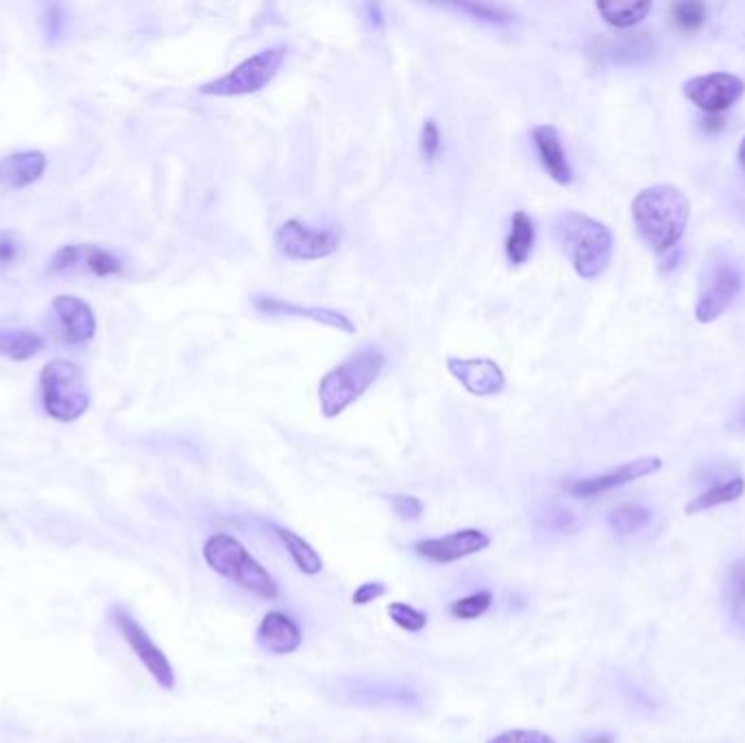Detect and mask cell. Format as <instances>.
Returning <instances> with one entry per match:
<instances>
[{"instance_id": "27", "label": "cell", "mask_w": 745, "mask_h": 743, "mask_svg": "<svg viewBox=\"0 0 745 743\" xmlns=\"http://www.w3.org/2000/svg\"><path fill=\"white\" fill-rule=\"evenodd\" d=\"M654 521V510L641 506V504H624L617 506L613 513L608 515V528L613 530L619 537H630L645 530Z\"/></svg>"}, {"instance_id": "12", "label": "cell", "mask_w": 745, "mask_h": 743, "mask_svg": "<svg viewBox=\"0 0 745 743\" xmlns=\"http://www.w3.org/2000/svg\"><path fill=\"white\" fill-rule=\"evenodd\" d=\"M743 279L735 266L728 262H717L702 284L700 299L695 303V319L700 323H713L719 319L730 303L741 292Z\"/></svg>"}, {"instance_id": "9", "label": "cell", "mask_w": 745, "mask_h": 743, "mask_svg": "<svg viewBox=\"0 0 745 743\" xmlns=\"http://www.w3.org/2000/svg\"><path fill=\"white\" fill-rule=\"evenodd\" d=\"M682 94L706 114H722L745 94V81L730 72H713L682 83Z\"/></svg>"}, {"instance_id": "31", "label": "cell", "mask_w": 745, "mask_h": 743, "mask_svg": "<svg viewBox=\"0 0 745 743\" xmlns=\"http://www.w3.org/2000/svg\"><path fill=\"white\" fill-rule=\"evenodd\" d=\"M669 11L671 18L676 22V27L687 33L698 31L706 20V7L702 3H693V0H687V3H674L669 7Z\"/></svg>"}, {"instance_id": "2", "label": "cell", "mask_w": 745, "mask_h": 743, "mask_svg": "<svg viewBox=\"0 0 745 743\" xmlns=\"http://www.w3.org/2000/svg\"><path fill=\"white\" fill-rule=\"evenodd\" d=\"M386 367V356L380 347H364L329 371L319 384L321 412L336 419L369 391Z\"/></svg>"}, {"instance_id": "23", "label": "cell", "mask_w": 745, "mask_h": 743, "mask_svg": "<svg viewBox=\"0 0 745 743\" xmlns=\"http://www.w3.org/2000/svg\"><path fill=\"white\" fill-rule=\"evenodd\" d=\"M724 602L732 624L745 632V556L732 560L726 569Z\"/></svg>"}, {"instance_id": "21", "label": "cell", "mask_w": 745, "mask_h": 743, "mask_svg": "<svg viewBox=\"0 0 745 743\" xmlns=\"http://www.w3.org/2000/svg\"><path fill=\"white\" fill-rule=\"evenodd\" d=\"M536 242V227L532 216L523 210L512 214V229L506 240V260L510 266H523L530 260Z\"/></svg>"}, {"instance_id": "25", "label": "cell", "mask_w": 745, "mask_h": 743, "mask_svg": "<svg viewBox=\"0 0 745 743\" xmlns=\"http://www.w3.org/2000/svg\"><path fill=\"white\" fill-rule=\"evenodd\" d=\"M273 532L277 534V539L284 543L288 556L292 558V563L297 565V569L305 576H316L323 571V558L321 554L314 550V547L299 537L297 532H292L282 526H273Z\"/></svg>"}, {"instance_id": "10", "label": "cell", "mask_w": 745, "mask_h": 743, "mask_svg": "<svg viewBox=\"0 0 745 743\" xmlns=\"http://www.w3.org/2000/svg\"><path fill=\"white\" fill-rule=\"evenodd\" d=\"M46 271L51 275L114 277L125 269L120 258L99 245H66L55 251Z\"/></svg>"}, {"instance_id": "39", "label": "cell", "mask_w": 745, "mask_h": 743, "mask_svg": "<svg viewBox=\"0 0 745 743\" xmlns=\"http://www.w3.org/2000/svg\"><path fill=\"white\" fill-rule=\"evenodd\" d=\"M615 735L613 733H593V735H584L580 739V743H615Z\"/></svg>"}, {"instance_id": "26", "label": "cell", "mask_w": 745, "mask_h": 743, "mask_svg": "<svg viewBox=\"0 0 745 743\" xmlns=\"http://www.w3.org/2000/svg\"><path fill=\"white\" fill-rule=\"evenodd\" d=\"M44 347V336L33 330H0V356L7 360L27 362L40 356Z\"/></svg>"}, {"instance_id": "18", "label": "cell", "mask_w": 745, "mask_h": 743, "mask_svg": "<svg viewBox=\"0 0 745 743\" xmlns=\"http://www.w3.org/2000/svg\"><path fill=\"white\" fill-rule=\"evenodd\" d=\"M253 306L268 316H297V319H310V321L327 325V327H332V330L345 332V334L356 332V325H353V321L347 314L329 310V308H308V306L303 308V306H297V303H290L277 297H266V295L255 297Z\"/></svg>"}, {"instance_id": "33", "label": "cell", "mask_w": 745, "mask_h": 743, "mask_svg": "<svg viewBox=\"0 0 745 743\" xmlns=\"http://www.w3.org/2000/svg\"><path fill=\"white\" fill-rule=\"evenodd\" d=\"M24 245L16 231H0V271H7L22 260Z\"/></svg>"}, {"instance_id": "19", "label": "cell", "mask_w": 745, "mask_h": 743, "mask_svg": "<svg viewBox=\"0 0 745 743\" xmlns=\"http://www.w3.org/2000/svg\"><path fill=\"white\" fill-rule=\"evenodd\" d=\"M654 40L647 33H624L617 38L602 40L597 55L617 66H632L647 62L654 55Z\"/></svg>"}, {"instance_id": "3", "label": "cell", "mask_w": 745, "mask_h": 743, "mask_svg": "<svg viewBox=\"0 0 745 743\" xmlns=\"http://www.w3.org/2000/svg\"><path fill=\"white\" fill-rule=\"evenodd\" d=\"M556 238L582 279L600 277L613 258V231L580 212L556 218Z\"/></svg>"}, {"instance_id": "1", "label": "cell", "mask_w": 745, "mask_h": 743, "mask_svg": "<svg viewBox=\"0 0 745 743\" xmlns=\"http://www.w3.org/2000/svg\"><path fill=\"white\" fill-rule=\"evenodd\" d=\"M691 203L676 186L661 184L641 190L632 201V221L647 247L667 253L682 240L689 225Z\"/></svg>"}, {"instance_id": "37", "label": "cell", "mask_w": 745, "mask_h": 743, "mask_svg": "<svg viewBox=\"0 0 745 743\" xmlns=\"http://www.w3.org/2000/svg\"><path fill=\"white\" fill-rule=\"evenodd\" d=\"M44 22H46V38L51 40V42L59 40L61 35H64L66 24H68V18H66L64 7H61V5H51V7H46Z\"/></svg>"}, {"instance_id": "16", "label": "cell", "mask_w": 745, "mask_h": 743, "mask_svg": "<svg viewBox=\"0 0 745 743\" xmlns=\"http://www.w3.org/2000/svg\"><path fill=\"white\" fill-rule=\"evenodd\" d=\"M53 310L70 345H88L94 338L96 316L83 299L75 295H57L53 299Z\"/></svg>"}, {"instance_id": "8", "label": "cell", "mask_w": 745, "mask_h": 743, "mask_svg": "<svg viewBox=\"0 0 745 743\" xmlns=\"http://www.w3.org/2000/svg\"><path fill=\"white\" fill-rule=\"evenodd\" d=\"M112 621L118 628L120 637L125 639V643L131 648V652L138 656V661L146 667V672L153 676V680L166 691H173L177 685V676H175V667L168 661V656L164 650L157 645L149 632L142 628L140 621L127 613L125 608L114 606L112 608Z\"/></svg>"}, {"instance_id": "15", "label": "cell", "mask_w": 745, "mask_h": 743, "mask_svg": "<svg viewBox=\"0 0 745 743\" xmlns=\"http://www.w3.org/2000/svg\"><path fill=\"white\" fill-rule=\"evenodd\" d=\"M258 645L273 656L295 654L303 645V630L284 611H268L258 626Z\"/></svg>"}, {"instance_id": "13", "label": "cell", "mask_w": 745, "mask_h": 743, "mask_svg": "<svg viewBox=\"0 0 745 743\" xmlns=\"http://www.w3.org/2000/svg\"><path fill=\"white\" fill-rule=\"evenodd\" d=\"M663 469V460L658 456H645L630 460L626 465H619L617 469H610L602 475H593V478H584V480H571L565 484V491L571 497L578 499H591L597 495H604L608 491H615L619 486H626L630 482H637L641 478H647L656 471Z\"/></svg>"}, {"instance_id": "29", "label": "cell", "mask_w": 745, "mask_h": 743, "mask_svg": "<svg viewBox=\"0 0 745 743\" xmlns=\"http://www.w3.org/2000/svg\"><path fill=\"white\" fill-rule=\"evenodd\" d=\"M493 606V593L484 589V591H475L464 595V598H458L456 602L449 604V615L460 621H473L484 617Z\"/></svg>"}, {"instance_id": "41", "label": "cell", "mask_w": 745, "mask_h": 743, "mask_svg": "<svg viewBox=\"0 0 745 743\" xmlns=\"http://www.w3.org/2000/svg\"><path fill=\"white\" fill-rule=\"evenodd\" d=\"M739 425H741V428L745 430V408H743L741 414H739Z\"/></svg>"}, {"instance_id": "6", "label": "cell", "mask_w": 745, "mask_h": 743, "mask_svg": "<svg viewBox=\"0 0 745 743\" xmlns=\"http://www.w3.org/2000/svg\"><path fill=\"white\" fill-rule=\"evenodd\" d=\"M286 46H271L251 55L227 75L203 83L199 92L205 96H249L264 90L286 62Z\"/></svg>"}, {"instance_id": "7", "label": "cell", "mask_w": 745, "mask_h": 743, "mask_svg": "<svg viewBox=\"0 0 745 743\" xmlns=\"http://www.w3.org/2000/svg\"><path fill=\"white\" fill-rule=\"evenodd\" d=\"M340 238L343 236L336 227H312L299 218H292L275 231V247L288 260L312 262L336 253Z\"/></svg>"}, {"instance_id": "36", "label": "cell", "mask_w": 745, "mask_h": 743, "mask_svg": "<svg viewBox=\"0 0 745 743\" xmlns=\"http://www.w3.org/2000/svg\"><path fill=\"white\" fill-rule=\"evenodd\" d=\"M390 506H393L395 513L406 521H419L425 510L421 499L414 495H393L390 497Z\"/></svg>"}, {"instance_id": "11", "label": "cell", "mask_w": 745, "mask_h": 743, "mask_svg": "<svg viewBox=\"0 0 745 743\" xmlns=\"http://www.w3.org/2000/svg\"><path fill=\"white\" fill-rule=\"evenodd\" d=\"M491 547V537L484 530L478 528H464L456 530L445 537L436 539H421L412 545V552L419 558L434 565H451L458 560L480 554Z\"/></svg>"}, {"instance_id": "32", "label": "cell", "mask_w": 745, "mask_h": 743, "mask_svg": "<svg viewBox=\"0 0 745 743\" xmlns=\"http://www.w3.org/2000/svg\"><path fill=\"white\" fill-rule=\"evenodd\" d=\"M449 7L464 11V14H469L471 18L488 22V24H510L512 22V16L506 9L488 5V3H454Z\"/></svg>"}, {"instance_id": "28", "label": "cell", "mask_w": 745, "mask_h": 743, "mask_svg": "<svg viewBox=\"0 0 745 743\" xmlns=\"http://www.w3.org/2000/svg\"><path fill=\"white\" fill-rule=\"evenodd\" d=\"M539 526L547 532L554 534H573L580 530V519L576 517L571 508L563 504H547L541 508V513L536 515Z\"/></svg>"}, {"instance_id": "34", "label": "cell", "mask_w": 745, "mask_h": 743, "mask_svg": "<svg viewBox=\"0 0 745 743\" xmlns=\"http://www.w3.org/2000/svg\"><path fill=\"white\" fill-rule=\"evenodd\" d=\"M443 151V136L441 129H438L434 118H427L421 129V155L425 160H438V155Z\"/></svg>"}, {"instance_id": "5", "label": "cell", "mask_w": 745, "mask_h": 743, "mask_svg": "<svg viewBox=\"0 0 745 743\" xmlns=\"http://www.w3.org/2000/svg\"><path fill=\"white\" fill-rule=\"evenodd\" d=\"M42 408L48 417L59 423L81 419L90 408V391L85 375L70 360H51L40 373Z\"/></svg>"}, {"instance_id": "38", "label": "cell", "mask_w": 745, "mask_h": 743, "mask_svg": "<svg viewBox=\"0 0 745 743\" xmlns=\"http://www.w3.org/2000/svg\"><path fill=\"white\" fill-rule=\"evenodd\" d=\"M386 593H388V587H386L384 582H380V580L362 582L360 587H358L356 591H353L351 600H353V604H356V606H366V604H371V602H375V600L384 598Z\"/></svg>"}, {"instance_id": "22", "label": "cell", "mask_w": 745, "mask_h": 743, "mask_svg": "<svg viewBox=\"0 0 745 743\" xmlns=\"http://www.w3.org/2000/svg\"><path fill=\"white\" fill-rule=\"evenodd\" d=\"M743 493H745V480L741 478V475H735V478H728L724 482H717L713 486H708L704 493H700L698 497H693L691 502L687 504L685 513L687 515L706 513V510H711V508L737 502V499L743 497Z\"/></svg>"}, {"instance_id": "35", "label": "cell", "mask_w": 745, "mask_h": 743, "mask_svg": "<svg viewBox=\"0 0 745 743\" xmlns=\"http://www.w3.org/2000/svg\"><path fill=\"white\" fill-rule=\"evenodd\" d=\"M486 743H558L554 737H549L541 730H528V728H512L504 730L495 737L488 739Z\"/></svg>"}, {"instance_id": "24", "label": "cell", "mask_w": 745, "mask_h": 743, "mask_svg": "<svg viewBox=\"0 0 745 743\" xmlns=\"http://www.w3.org/2000/svg\"><path fill=\"white\" fill-rule=\"evenodd\" d=\"M597 11L615 29L637 27L652 11L650 0H602L597 3Z\"/></svg>"}, {"instance_id": "30", "label": "cell", "mask_w": 745, "mask_h": 743, "mask_svg": "<svg viewBox=\"0 0 745 743\" xmlns=\"http://www.w3.org/2000/svg\"><path fill=\"white\" fill-rule=\"evenodd\" d=\"M388 617L397 628L410 632V635H419V632H423L427 626V615L406 602H390Z\"/></svg>"}, {"instance_id": "4", "label": "cell", "mask_w": 745, "mask_h": 743, "mask_svg": "<svg viewBox=\"0 0 745 743\" xmlns=\"http://www.w3.org/2000/svg\"><path fill=\"white\" fill-rule=\"evenodd\" d=\"M203 558L207 567L218 576L234 582L236 587L258 595L262 600H277L279 584L268 574L262 563L251 556L236 537L227 532H216L203 543Z\"/></svg>"}, {"instance_id": "14", "label": "cell", "mask_w": 745, "mask_h": 743, "mask_svg": "<svg viewBox=\"0 0 745 743\" xmlns=\"http://www.w3.org/2000/svg\"><path fill=\"white\" fill-rule=\"evenodd\" d=\"M447 371L475 397H493L502 393L506 384L504 371L488 358H447Z\"/></svg>"}, {"instance_id": "20", "label": "cell", "mask_w": 745, "mask_h": 743, "mask_svg": "<svg viewBox=\"0 0 745 743\" xmlns=\"http://www.w3.org/2000/svg\"><path fill=\"white\" fill-rule=\"evenodd\" d=\"M48 157L42 151H20L7 155L0 164V177L14 190L33 186L46 173Z\"/></svg>"}, {"instance_id": "40", "label": "cell", "mask_w": 745, "mask_h": 743, "mask_svg": "<svg viewBox=\"0 0 745 743\" xmlns=\"http://www.w3.org/2000/svg\"><path fill=\"white\" fill-rule=\"evenodd\" d=\"M739 164H741L743 170H745V138L741 140V146H739Z\"/></svg>"}, {"instance_id": "17", "label": "cell", "mask_w": 745, "mask_h": 743, "mask_svg": "<svg viewBox=\"0 0 745 743\" xmlns=\"http://www.w3.org/2000/svg\"><path fill=\"white\" fill-rule=\"evenodd\" d=\"M532 142L545 173L556 184L569 186L573 181V168L563 146V138H560V131L554 125H539L532 129Z\"/></svg>"}]
</instances>
